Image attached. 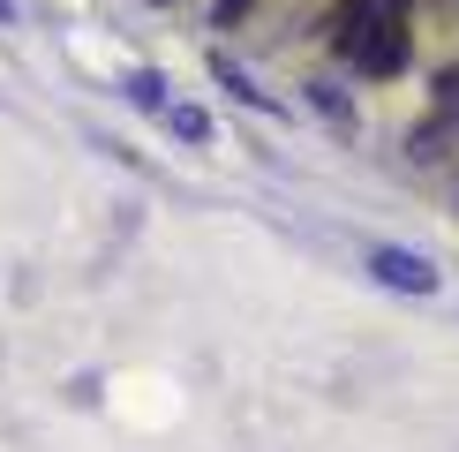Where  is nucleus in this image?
Instances as JSON below:
<instances>
[{
  "instance_id": "f257e3e1",
  "label": "nucleus",
  "mask_w": 459,
  "mask_h": 452,
  "mask_svg": "<svg viewBox=\"0 0 459 452\" xmlns=\"http://www.w3.org/2000/svg\"><path fill=\"white\" fill-rule=\"evenodd\" d=\"M339 53L369 75H399L407 68V15L385 8V0H354L339 15Z\"/></svg>"
},
{
  "instance_id": "f03ea898",
  "label": "nucleus",
  "mask_w": 459,
  "mask_h": 452,
  "mask_svg": "<svg viewBox=\"0 0 459 452\" xmlns=\"http://www.w3.org/2000/svg\"><path fill=\"white\" fill-rule=\"evenodd\" d=\"M369 272L385 279V287H399V294H429V287H437V272H429V256H407V249H385V241H377V249H369Z\"/></svg>"
},
{
  "instance_id": "7ed1b4c3",
  "label": "nucleus",
  "mask_w": 459,
  "mask_h": 452,
  "mask_svg": "<svg viewBox=\"0 0 459 452\" xmlns=\"http://www.w3.org/2000/svg\"><path fill=\"white\" fill-rule=\"evenodd\" d=\"M407 151H414V166H437V159H452V121H445V113H429V121L407 136Z\"/></svg>"
},
{
  "instance_id": "20e7f679",
  "label": "nucleus",
  "mask_w": 459,
  "mask_h": 452,
  "mask_svg": "<svg viewBox=\"0 0 459 452\" xmlns=\"http://www.w3.org/2000/svg\"><path fill=\"white\" fill-rule=\"evenodd\" d=\"M429 113L459 121V68H445V75H437V91H429Z\"/></svg>"
},
{
  "instance_id": "39448f33",
  "label": "nucleus",
  "mask_w": 459,
  "mask_h": 452,
  "mask_svg": "<svg viewBox=\"0 0 459 452\" xmlns=\"http://www.w3.org/2000/svg\"><path fill=\"white\" fill-rule=\"evenodd\" d=\"M166 121H174V136H188V143H204V136H212V121H204L196 106H166Z\"/></svg>"
},
{
  "instance_id": "423d86ee",
  "label": "nucleus",
  "mask_w": 459,
  "mask_h": 452,
  "mask_svg": "<svg viewBox=\"0 0 459 452\" xmlns=\"http://www.w3.org/2000/svg\"><path fill=\"white\" fill-rule=\"evenodd\" d=\"M212 68H219V83H226V91H234V99H241V106H264V91H248V75H241L234 61H212Z\"/></svg>"
},
{
  "instance_id": "0eeeda50",
  "label": "nucleus",
  "mask_w": 459,
  "mask_h": 452,
  "mask_svg": "<svg viewBox=\"0 0 459 452\" xmlns=\"http://www.w3.org/2000/svg\"><path fill=\"white\" fill-rule=\"evenodd\" d=\"M241 8H248V0H219V15H226V23H234V15H241Z\"/></svg>"
},
{
  "instance_id": "6e6552de",
  "label": "nucleus",
  "mask_w": 459,
  "mask_h": 452,
  "mask_svg": "<svg viewBox=\"0 0 459 452\" xmlns=\"http://www.w3.org/2000/svg\"><path fill=\"white\" fill-rule=\"evenodd\" d=\"M8 15H15V0H0V23H8Z\"/></svg>"
},
{
  "instance_id": "1a4fd4ad",
  "label": "nucleus",
  "mask_w": 459,
  "mask_h": 452,
  "mask_svg": "<svg viewBox=\"0 0 459 452\" xmlns=\"http://www.w3.org/2000/svg\"><path fill=\"white\" fill-rule=\"evenodd\" d=\"M159 8H174V0H159Z\"/></svg>"
}]
</instances>
